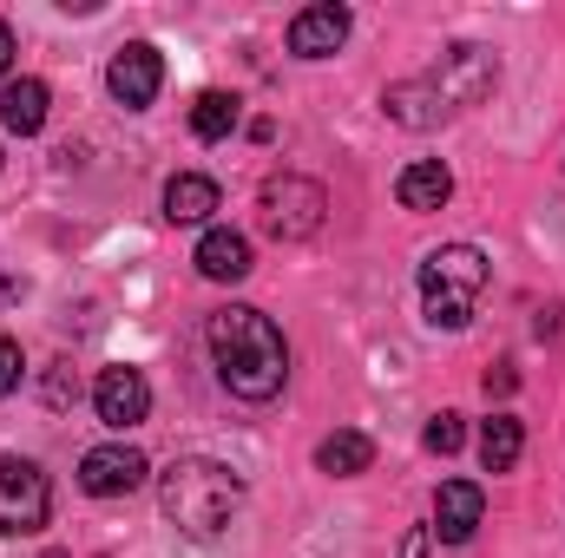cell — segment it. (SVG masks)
<instances>
[{
	"instance_id": "6da1fadb",
	"label": "cell",
	"mask_w": 565,
	"mask_h": 558,
	"mask_svg": "<svg viewBox=\"0 0 565 558\" xmlns=\"http://www.w3.org/2000/svg\"><path fill=\"white\" fill-rule=\"evenodd\" d=\"M493 86H500V53L480 46V40H460V46H447L427 73H408V79L382 86V112H388L402 132H434V126L460 119L467 106H480Z\"/></svg>"
},
{
	"instance_id": "7a4b0ae2",
	"label": "cell",
	"mask_w": 565,
	"mask_h": 558,
	"mask_svg": "<svg viewBox=\"0 0 565 558\" xmlns=\"http://www.w3.org/2000/svg\"><path fill=\"white\" fill-rule=\"evenodd\" d=\"M204 342H211L217 382H224L237 401H277L282 395V382H289V348H282V329L264 309L224 302V309L204 322Z\"/></svg>"
},
{
	"instance_id": "3957f363",
	"label": "cell",
	"mask_w": 565,
	"mask_h": 558,
	"mask_svg": "<svg viewBox=\"0 0 565 558\" xmlns=\"http://www.w3.org/2000/svg\"><path fill=\"white\" fill-rule=\"evenodd\" d=\"M158 506H164V519H171L178 533L217 539V533L237 519V506H244V480H237L224 460L184 453V460H171V466L158 473Z\"/></svg>"
},
{
	"instance_id": "277c9868",
	"label": "cell",
	"mask_w": 565,
	"mask_h": 558,
	"mask_svg": "<svg viewBox=\"0 0 565 558\" xmlns=\"http://www.w3.org/2000/svg\"><path fill=\"white\" fill-rule=\"evenodd\" d=\"M487 289V257L473 244H440L422 257V322L460 335L473 322V302Z\"/></svg>"
},
{
	"instance_id": "5b68a950",
	"label": "cell",
	"mask_w": 565,
	"mask_h": 558,
	"mask_svg": "<svg viewBox=\"0 0 565 558\" xmlns=\"http://www.w3.org/2000/svg\"><path fill=\"white\" fill-rule=\"evenodd\" d=\"M257 211H264V230H270L277 244H302V237H316V230H322L329 191H322L316 178H302V171H277V178H264Z\"/></svg>"
},
{
	"instance_id": "8992f818",
	"label": "cell",
	"mask_w": 565,
	"mask_h": 558,
	"mask_svg": "<svg viewBox=\"0 0 565 558\" xmlns=\"http://www.w3.org/2000/svg\"><path fill=\"white\" fill-rule=\"evenodd\" d=\"M53 513V486L33 460L0 453V533H40Z\"/></svg>"
},
{
	"instance_id": "52a82bcc",
	"label": "cell",
	"mask_w": 565,
	"mask_h": 558,
	"mask_svg": "<svg viewBox=\"0 0 565 558\" xmlns=\"http://www.w3.org/2000/svg\"><path fill=\"white\" fill-rule=\"evenodd\" d=\"M158 86H164L158 46H151V40H126V46L113 53V66H106V93H113L126 112H145V106L158 99Z\"/></svg>"
},
{
	"instance_id": "ba28073f",
	"label": "cell",
	"mask_w": 565,
	"mask_h": 558,
	"mask_svg": "<svg viewBox=\"0 0 565 558\" xmlns=\"http://www.w3.org/2000/svg\"><path fill=\"white\" fill-rule=\"evenodd\" d=\"M145 473H151V460H145L139 447H126V440H106V447H93V453L79 460V486H86L93 500H119V493H139Z\"/></svg>"
},
{
	"instance_id": "9c48e42d",
	"label": "cell",
	"mask_w": 565,
	"mask_h": 558,
	"mask_svg": "<svg viewBox=\"0 0 565 558\" xmlns=\"http://www.w3.org/2000/svg\"><path fill=\"white\" fill-rule=\"evenodd\" d=\"M93 408H99V420L113 427V433H126V427H139L145 415H151V382H145L139 368H99V382H93Z\"/></svg>"
},
{
	"instance_id": "30bf717a",
	"label": "cell",
	"mask_w": 565,
	"mask_h": 558,
	"mask_svg": "<svg viewBox=\"0 0 565 558\" xmlns=\"http://www.w3.org/2000/svg\"><path fill=\"white\" fill-rule=\"evenodd\" d=\"M480 519H487V493L473 480H440V493H434V539L440 546H467L480 533Z\"/></svg>"
},
{
	"instance_id": "8fae6325",
	"label": "cell",
	"mask_w": 565,
	"mask_h": 558,
	"mask_svg": "<svg viewBox=\"0 0 565 558\" xmlns=\"http://www.w3.org/2000/svg\"><path fill=\"white\" fill-rule=\"evenodd\" d=\"M349 7H335V0H322V7H302L296 20H289V53L296 60H329V53H342V40H349Z\"/></svg>"
},
{
	"instance_id": "7c38bea8",
	"label": "cell",
	"mask_w": 565,
	"mask_h": 558,
	"mask_svg": "<svg viewBox=\"0 0 565 558\" xmlns=\"http://www.w3.org/2000/svg\"><path fill=\"white\" fill-rule=\"evenodd\" d=\"M198 277H211V282H244L250 277V237L244 230H231V224H217V230H204L198 237Z\"/></svg>"
},
{
	"instance_id": "4fadbf2b",
	"label": "cell",
	"mask_w": 565,
	"mask_h": 558,
	"mask_svg": "<svg viewBox=\"0 0 565 558\" xmlns=\"http://www.w3.org/2000/svg\"><path fill=\"white\" fill-rule=\"evenodd\" d=\"M46 106H53L46 79H7V86H0V126H7L13 139H33V132L46 126Z\"/></svg>"
},
{
	"instance_id": "5bb4252c",
	"label": "cell",
	"mask_w": 565,
	"mask_h": 558,
	"mask_svg": "<svg viewBox=\"0 0 565 558\" xmlns=\"http://www.w3.org/2000/svg\"><path fill=\"white\" fill-rule=\"evenodd\" d=\"M454 197V171L440 164V158H415L402 178H395V204L402 211H440Z\"/></svg>"
},
{
	"instance_id": "9a60e30c",
	"label": "cell",
	"mask_w": 565,
	"mask_h": 558,
	"mask_svg": "<svg viewBox=\"0 0 565 558\" xmlns=\"http://www.w3.org/2000/svg\"><path fill=\"white\" fill-rule=\"evenodd\" d=\"M217 211V184L204 178V171H178L171 184H164V217L171 224H204Z\"/></svg>"
},
{
	"instance_id": "2e32d148",
	"label": "cell",
	"mask_w": 565,
	"mask_h": 558,
	"mask_svg": "<svg viewBox=\"0 0 565 558\" xmlns=\"http://www.w3.org/2000/svg\"><path fill=\"white\" fill-rule=\"evenodd\" d=\"M316 466H322L329 480H355V473L375 466V440L355 433V427H342V433H329V440L316 447Z\"/></svg>"
},
{
	"instance_id": "e0dca14e",
	"label": "cell",
	"mask_w": 565,
	"mask_h": 558,
	"mask_svg": "<svg viewBox=\"0 0 565 558\" xmlns=\"http://www.w3.org/2000/svg\"><path fill=\"white\" fill-rule=\"evenodd\" d=\"M520 453H526V427L513 415H493L480 427V466H487V473H513Z\"/></svg>"
},
{
	"instance_id": "ac0fdd59",
	"label": "cell",
	"mask_w": 565,
	"mask_h": 558,
	"mask_svg": "<svg viewBox=\"0 0 565 558\" xmlns=\"http://www.w3.org/2000/svg\"><path fill=\"white\" fill-rule=\"evenodd\" d=\"M191 132L204 144L231 139V132H237V99H231V93H198V99H191Z\"/></svg>"
},
{
	"instance_id": "d6986e66",
	"label": "cell",
	"mask_w": 565,
	"mask_h": 558,
	"mask_svg": "<svg viewBox=\"0 0 565 558\" xmlns=\"http://www.w3.org/2000/svg\"><path fill=\"white\" fill-rule=\"evenodd\" d=\"M460 440H467L460 415H434V420L422 427V447H427V453H460Z\"/></svg>"
},
{
	"instance_id": "ffe728a7",
	"label": "cell",
	"mask_w": 565,
	"mask_h": 558,
	"mask_svg": "<svg viewBox=\"0 0 565 558\" xmlns=\"http://www.w3.org/2000/svg\"><path fill=\"white\" fill-rule=\"evenodd\" d=\"M20 375H26L20 342H7V335H0V395H13V388H20Z\"/></svg>"
},
{
	"instance_id": "44dd1931",
	"label": "cell",
	"mask_w": 565,
	"mask_h": 558,
	"mask_svg": "<svg viewBox=\"0 0 565 558\" xmlns=\"http://www.w3.org/2000/svg\"><path fill=\"white\" fill-rule=\"evenodd\" d=\"M427 546H434V526H408V533H402V552H395V558H427Z\"/></svg>"
},
{
	"instance_id": "7402d4cb",
	"label": "cell",
	"mask_w": 565,
	"mask_h": 558,
	"mask_svg": "<svg viewBox=\"0 0 565 558\" xmlns=\"http://www.w3.org/2000/svg\"><path fill=\"white\" fill-rule=\"evenodd\" d=\"M513 388H520V375H513L507 362H500V368H487V395H513Z\"/></svg>"
},
{
	"instance_id": "603a6c76",
	"label": "cell",
	"mask_w": 565,
	"mask_h": 558,
	"mask_svg": "<svg viewBox=\"0 0 565 558\" xmlns=\"http://www.w3.org/2000/svg\"><path fill=\"white\" fill-rule=\"evenodd\" d=\"M7 66H13V26L0 20V86H7Z\"/></svg>"
},
{
	"instance_id": "cb8c5ba5",
	"label": "cell",
	"mask_w": 565,
	"mask_h": 558,
	"mask_svg": "<svg viewBox=\"0 0 565 558\" xmlns=\"http://www.w3.org/2000/svg\"><path fill=\"white\" fill-rule=\"evenodd\" d=\"M13 296H20V282H13V277H0V302H13Z\"/></svg>"
},
{
	"instance_id": "d4e9b609",
	"label": "cell",
	"mask_w": 565,
	"mask_h": 558,
	"mask_svg": "<svg viewBox=\"0 0 565 558\" xmlns=\"http://www.w3.org/2000/svg\"><path fill=\"white\" fill-rule=\"evenodd\" d=\"M40 558H73V552H60V546H53V552H40Z\"/></svg>"
},
{
	"instance_id": "484cf974",
	"label": "cell",
	"mask_w": 565,
	"mask_h": 558,
	"mask_svg": "<svg viewBox=\"0 0 565 558\" xmlns=\"http://www.w3.org/2000/svg\"><path fill=\"white\" fill-rule=\"evenodd\" d=\"M0 164H7V158H0Z\"/></svg>"
}]
</instances>
